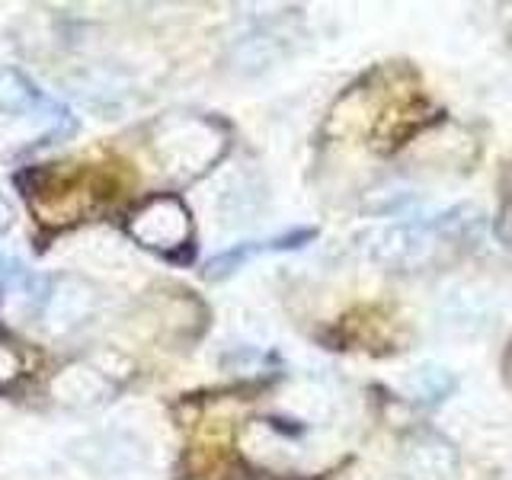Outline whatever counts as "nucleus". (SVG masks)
I'll use <instances>...</instances> for the list:
<instances>
[{
	"label": "nucleus",
	"mask_w": 512,
	"mask_h": 480,
	"mask_svg": "<svg viewBox=\"0 0 512 480\" xmlns=\"http://www.w3.org/2000/svg\"><path fill=\"white\" fill-rule=\"evenodd\" d=\"M480 231V212L471 205H458L429 221L391 224L372 237L368 256L391 272H423L445 263L458 247H464Z\"/></svg>",
	"instance_id": "1"
},
{
	"label": "nucleus",
	"mask_w": 512,
	"mask_h": 480,
	"mask_svg": "<svg viewBox=\"0 0 512 480\" xmlns=\"http://www.w3.org/2000/svg\"><path fill=\"white\" fill-rule=\"evenodd\" d=\"M452 391H455V375L442 365H420L407 378V394L416 404H426V407L442 404Z\"/></svg>",
	"instance_id": "8"
},
{
	"label": "nucleus",
	"mask_w": 512,
	"mask_h": 480,
	"mask_svg": "<svg viewBox=\"0 0 512 480\" xmlns=\"http://www.w3.org/2000/svg\"><path fill=\"white\" fill-rule=\"evenodd\" d=\"M400 464L410 480H452L458 471V448L436 429H416L404 439Z\"/></svg>",
	"instance_id": "6"
},
{
	"label": "nucleus",
	"mask_w": 512,
	"mask_h": 480,
	"mask_svg": "<svg viewBox=\"0 0 512 480\" xmlns=\"http://www.w3.org/2000/svg\"><path fill=\"white\" fill-rule=\"evenodd\" d=\"M151 151L170 180L192 183L212 170L228 151V135L215 119L205 116H167L154 125Z\"/></svg>",
	"instance_id": "2"
},
{
	"label": "nucleus",
	"mask_w": 512,
	"mask_h": 480,
	"mask_svg": "<svg viewBox=\"0 0 512 480\" xmlns=\"http://www.w3.org/2000/svg\"><path fill=\"white\" fill-rule=\"evenodd\" d=\"M100 304H103L100 288H96L90 279L64 272V276L45 279L36 324L48 336H68L84 324H90L96 311H100Z\"/></svg>",
	"instance_id": "5"
},
{
	"label": "nucleus",
	"mask_w": 512,
	"mask_h": 480,
	"mask_svg": "<svg viewBox=\"0 0 512 480\" xmlns=\"http://www.w3.org/2000/svg\"><path fill=\"white\" fill-rule=\"evenodd\" d=\"M128 372H132V365L122 356H116V352H112V356L109 352H100V356H87V359L64 365L52 378V384H48V391H52V400L58 407L93 410L122 391Z\"/></svg>",
	"instance_id": "3"
},
{
	"label": "nucleus",
	"mask_w": 512,
	"mask_h": 480,
	"mask_svg": "<svg viewBox=\"0 0 512 480\" xmlns=\"http://www.w3.org/2000/svg\"><path fill=\"white\" fill-rule=\"evenodd\" d=\"M10 221H13V212H10V205H7V199L0 196V234H4L7 228H10Z\"/></svg>",
	"instance_id": "11"
},
{
	"label": "nucleus",
	"mask_w": 512,
	"mask_h": 480,
	"mask_svg": "<svg viewBox=\"0 0 512 480\" xmlns=\"http://www.w3.org/2000/svg\"><path fill=\"white\" fill-rule=\"evenodd\" d=\"M125 231L135 237V244L144 250H154L170 260H189L192 250V215L180 196L173 192H160L148 202H141L132 215H128Z\"/></svg>",
	"instance_id": "4"
},
{
	"label": "nucleus",
	"mask_w": 512,
	"mask_h": 480,
	"mask_svg": "<svg viewBox=\"0 0 512 480\" xmlns=\"http://www.w3.org/2000/svg\"><path fill=\"white\" fill-rule=\"evenodd\" d=\"M23 375V356L10 343L0 340V384H13Z\"/></svg>",
	"instance_id": "10"
},
{
	"label": "nucleus",
	"mask_w": 512,
	"mask_h": 480,
	"mask_svg": "<svg viewBox=\"0 0 512 480\" xmlns=\"http://www.w3.org/2000/svg\"><path fill=\"white\" fill-rule=\"evenodd\" d=\"M42 106V90L20 68H0V112L26 116Z\"/></svg>",
	"instance_id": "7"
},
{
	"label": "nucleus",
	"mask_w": 512,
	"mask_h": 480,
	"mask_svg": "<svg viewBox=\"0 0 512 480\" xmlns=\"http://www.w3.org/2000/svg\"><path fill=\"white\" fill-rule=\"evenodd\" d=\"M282 55L279 36H250L237 48V68L240 71H263Z\"/></svg>",
	"instance_id": "9"
}]
</instances>
